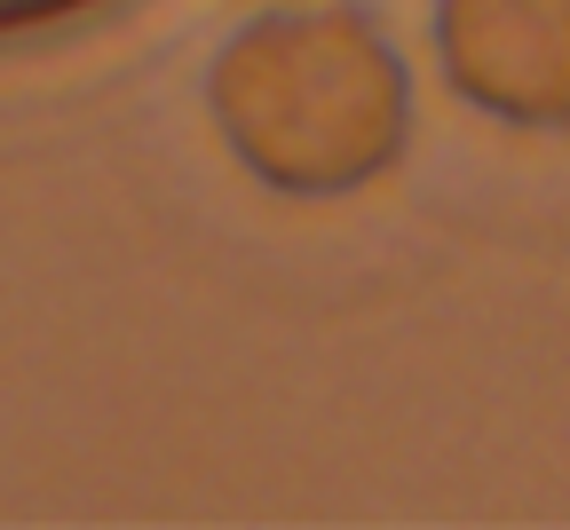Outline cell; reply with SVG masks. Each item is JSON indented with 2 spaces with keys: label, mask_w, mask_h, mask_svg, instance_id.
I'll return each instance as SVG.
<instances>
[{
  "label": "cell",
  "mask_w": 570,
  "mask_h": 530,
  "mask_svg": "<svg viewBox=\"0 0 570 530\" xmlns=\"http://www.w3.org/2000/svg\"><path fill=\"white\" fill-rule=\"evenodd\" d=\"M412 63L365 0H277L206 56L230 167L285 206H341L412 150Z\"/></svg>",
  "instance_id": "6da1fadb"
},
{
  "label": "cell",
  "mask_w": 570,
  "mask_h": 530,
  "mask_svg": "<svg viewBox=\"0 0 570 530\" xmlns=\"http://www.w3.org/2000/svg\"><path fill=\"white\" fill-rule=\"evenodd\" d=\"M428 40L468 111L515 135H570V0H436Z\"/></svg>",
  "instance_id": "7a4b0ae2"
},
{
  "label": "cell",
  "mask_w": 570,
  "mask_h": 530,
  "mask_svg": "<svg viewBox=\"0 0 570 530\" xmlns=\"http://www.w3.org/2000/svg\"><path fill=\"white\" fill-rule=\"evenodd\" d=\"M104 9H111V0H0V48L71 32V24H88V17H104Z\"/></svg>",
  "instance_id": "3957f363"
}]
</instances>
